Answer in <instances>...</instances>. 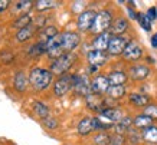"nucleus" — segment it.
I'll return each instance as SVG.
<instances>
[{
    "label": "nucleus",
    "instance_id": "1",
    "mask_svg": "<svg viewBox=\"0 0 157 145\" xmlns=\"http://www.w3.org/2000/svg\"><path fill=\"white\" fill-rule=\"evenodd\" d=\"M53 79V73L43 68H33L29 73V84L36 91H45Z\"/></svg>",
    "mask_w": 157,
    "mask_h": 145
},
{
    "label": "nucleus",
    "instance_id": "2",
    "mask_svg": "<svg viewBox=\"0 0 157 145\" xmlns=\"http://www.w3.org/2000/svg\"><path fill=\"white\" fill-rule=\"evenodd\" d=\"M113 13L109 10H101L98 12L95 16V20H94V24L91 28V32L94 35H101V33L109 32V28L113 24Z\"/></svg>",
    "mask_w": 157,
    "mask_h": 145
},
{
    "label": "nucleus",
    "instance_id": "3",
    "mask_svg": "<svg viewBox=\"0 0 157 145\" xmlns=\"http://www.w3.org/2000/svg\"><path fill=\"white\" fill-rule=\"evenodd\" d=\"M76 56L74 53H65V55H62L61 58H58L53 61V63L51 65V72H52L53 75H67V72L71 69V66L74 65V62H75Z\"/></svg>",
    "mask_w": 157,
    "mask_h": 145
},
{
    "label": "nucleus",
    "instance_id": "4",
    "mask_svg": "<svg viewBox=\"0 0 157 145\" xmlns=\"http://www.w3.org/2000/svg\"><path fill=\"white\" fill-rule=\"evenodd\" d=\"M81 42V38L76 32H63L61 33V47L63 53H72Z\"/></svg>",
    "mask_w": 157,
    "mask_h": 145
},
{
    "label": "nucleus",
    "instance_id": "5",
    "mask_svg": "<svg viewBox=\"0 0 157 145\" xmlns=\"http://www.w3.org/2000/svg\"><path fill=\"white\" fill-rule=\"evenodd\" d=\"M71 89H74V75H63L55 82L53 92L56 96H63Z\"/></svg>",
    "mask_w": 157,
    "mask_h": 145
},
{
    "label": "nucleus",
    "instance_id": "6",
    "mask_svg": "<svg viewBox=\"0 0 157 145\" xmlns=\"http://www.w3.org/2000/svg\"><path fill=\"white\" fill-rule=\"evenodd\" d=\"M97 12L94 10H84L79 13L78 16V20H76V26L81 32H86V30H91L92 24H94V20H95Z\"/></svg>",
    "mask_w": 157,
    "mask_h": 145
},
{
    "label": "nucleus",
    "instance_id": "7",
    "mask_svg": "<svg viewBox=\"0 0 157 145\" xmlns=\"http://www.w3.org/2000/svg\"><path fill=\"white\" fill-rule=\"evenodd\" d=\"M128 39H125L124 36H113L111 40H109V46H108V55H113V56H118V55H123L125 47L128 45Z\"/></svg>",
    "mask_w": 157,
    "mask_h": 145
},
{
    "label": "nucleus",
    "instance_id": "8",
    "mask_svg": "<svg viewBox=\"0 0 157 145\" xmlns=\"http://www.w3.org/2000/svg\"><path fill=\"white\" fill-rule=\"evenodd\" d=\"M109 86H111V84L108 80V76L97 75L94 79L91 80V94H95V95L107 94Z\"/></svg>",
    "mask_w": 157,
    "mask_h": 145
},
{
    "label": "nucleus",
    "instance_id": "9",
    "mask_svg": "<svg viewBox=\"0 0 157 145\" xmlns=\"http://www.w3.org/2000/svg\"><path fill=\"white\" fill-rule=\"evenodd\" d=\"M74 91L76 95L88 96L91 94V82L86 75H74Z\"/></svg>",
    "mask_w": 157,
    "mask_h": 145
},
{
    "label": "nucleus",
    "instance_id": "10",
    "mask_svg": "<svg viewBox=\"0 0 157 145\" xmlns=\"http://www.w3.org/2000/svg\"><path fill=\"white\" fill-rule=\"evenodd\" d=\"M123 56L125 61H138L140 58L143 56V49H141V46H140L137 42L130 40L127 47H125V50H124V53H123Z\"/></svg>",
    "mask_w": 157,
    "mask_h": 145
},
{
    "label": "nucleus",
    "instance_id": "11",
    "mask_svg": "<svg viewBox=\"0 0 157 145\" xmlns=\"http://www.w3.org/2000/svg\"><path fill=\"white\" fill-rule=\"evenodd\" d=\"M111 38H113V35L109 32L97 35L95 38L92 39V49H94V50H100V52H107L108 50Z\"/></svg>",
    "mask_w": 157,
    "mask_h": 145
},
{
    "label": "nucleus",
    "instance_id": "12",
    "mask_svg": "<svg viewBox=\"0 0 157 145\" xmlns=\"http://www.w3.org/2000/svg\"><path fill=\"white\" fill-rule=\"evenodd\" d=\"M128 76L133 80H144L150 76V68L146 65H134L130 68Z\"/></svg>",
    "mask_w": 157,
    "mask_h": 145
},
{
    "label": "nucleus",
    "instance_id": "13",
    "mask_svg": "<svg viewBox=\"0 0 157 145\" xmlns=\"http://www.w3.org/2000/svg\"><path fill=\"white\" fill-rule=\"evenodd\" d=\"M86 58H88V62H90L91 66H102L107 62V59H108V53L107 52H100V50H90L88 52V55H86Z\"/></svg>",
    "mask_w": 157,
    "mask_h": 145
},
{
    "label": "nucleus",
    "instance_id": "14",
    "mask_svg": "<svg viewBox=\"0 0 157 145\" xmlns=\"http://www.w3.org/2000/svg\"><path fill=\"white\" fill-rule=\"evenodd\" d=\"M86 105L90 109L95 111V112H104L107 106H105V102L101 99L100 95H95V94H90L86 96Z\"/></svg>",
    "mask_w": 157,
    "mask_h": 145
},
{
    "label": "nucleus",
    "instance_id": "15",
    "mask_svg": "<svg viewBox=\"0 0 157 145\" xmlns=\"http://www.w3.org/2000/svg\"><path fill=\"white\" fill-rule=\"evenodd\" d=\"M127 29H128V22L124 17H117L109 28V33L113 36H123V33H125Z\"/></svg>",
    "mask_w": 157,
    "mask_h": 145
},
{
    "label": "nucleus",
    "instance_id": "16",
    "mask_svg": "<svg viewBox=\"0 0 157 145\" xmlns=\"http://www.w3.org/2000/svg\"><path fill=\"white\" fill-rule=\"evenodd\" d=\"M28 84H29V76H26V73L17 72V73L14 75L13 85H14V89H16L17 92H25L26 88H28Z\"/></svg>",
    "mask_w": 157,
    "mask_h": 145
},
{
    "label": "nucleus",
    "instance_id": "17",
    "mask_svg": "<svg viewBox=\"0 0 157 145\" xmlns=\"http://www.w3.org/2000/svg\"><path fill=\"white\" fill-rule=\"evenodd\" d=\"M94 131V122H92V118H82L79 124H78V134L79 135H88L91 132Z\"/></svg>",
    "mask_w": 157,
    "mask_h": 145
},
{
    "label": "nucleus",
    "instance_id": "18",
    "mask_svg": "<svg viewBox=\"0 0 157 145\" xmlns=\"http://www.w3.org/2000/svg\"><path fill=\"white\" fill-rule=\"evenodd\" d=\"M38 29V24H29V26H26V28L20 29L19 32H17V35H16V39H17V42H25V40H28V39H30L32 36H33L35 30Z\"/></svg>",
    "mask_w": 157,
    "mask_h": 145
},
{
    "label": "nucleus",
    "instance_id": "19",
    "mask_svg": "<svg viewBox=\"0 0 157 145\" xmlns=\"http://www.w3.org/2000/svg\"><path fill=\"white\" fill-rule=\"evenodd\" d=\"M100 115H102V117L108 118L109 121H113L114 124H117V122H120L121 119H123V112L120 111L118 108H107L104 112H101Z\"/></svg>",
    "mask_w": 157,
    "mask_h": 145
},
{
    "label": "nucleus",
    "instance_id": "20",
    "mask_svg": "<svg viewBox=\"0 0 157 145\" xmlns=\"http://www.w3.org/2000/svg\"><path fill=\"white\" fill-rule=\"evenodd\" d=\"M127 73L123 70H113L108 75V80L111 85H124L127 80Z\"/></svg>",
    "mask_w": 157,
    "mask_h": 145
},
{
    "label": "nucleus",
    "instance_id": "21",
    "mask_svg": "<svg viewBox=\"0 0 157 145\" xmlns=\"http://www.w3.org/2000/svg\"><path fill=\"white\" fill-rule=\"evenodd\" d=\"M141 138H143L146 142H150V144H157V126L151 125L143 129L141 132Z\"/></svg>",
    "mask_w": 157,
    "mask_h": 145
},
{
    "label": "nucleus",
    "instance_id": "22",
    "mask_svg": "<svg viewBox=\"0 0 157 145\" xmlns=\"http://www.w3.org/2000/svg\"><path fill=\"white\" fill-rule=\"evenodd\" d=\"M130 102L133 103V105H136V106H147V105H150V98H148L147 95H143V94H131L128 96Z\"/></svg>",
    "mask_w": 157,
    "mask_h": 145
},
{
    "label": "nucleus",
    "instance_id": "23",
    "mask_svg": "<svg viewBox=\"0 0 157 145\" xmlns=\"http://www.w3.org/2000/svg\"><path fill=\"white\" fill-rule=\"evenodd\" d=\"M133 124H134V126H137L140 129H146V128L153 125V119L150 117H147V115L141 113V115H137V117L134 118Z\"/></svg>",
    "mask_w": 157,
    "mask_h": 145
},
{
    "label": "nucleus",
    "instance_id": "24",
    "mask_svg": "<svg viewBox=\"0 0 157 145\" xmlns=\"http://www.w3.org/2000/svg\"><path fill=\"white\" fill-rule=\"evenodd\" d=\"M107 95L111 99H121L125 95V86L124 85H111Z\"/></svg>",
    "mask_w": 157,
    "mask_h": 145
},
{
    "label": "nucleus",
    "instance_id": "25",
    "mask_svg": "<svg viewBox=\"0 0 157 145\" xmlns=\"http://www.w3.org/2000/svg\"><path fill=\"white\" fill-rule=\"evenodd\" d=\"M59 33H58L56 28L55 26H48V28H43L42 32H40V38H39V42H48L51 40L52 38L58 36Z\"/></svg>",
    "mask_w": 157,
    "mask_h": 145
},
{
    "label": "nucleus",
    "instance_id": "26",
    "mask_svg": "<svg viewBox=\"0 0 157 145\" xmlns=\"http://www.w3.org/2000/svg\"><path fill=\"white\" fill-rule=\"evenodd\" d=\"M33 111L35 113L38 115V117H40L42 119H45V118H48L49 117V106H46L43 102H36L33 105Z\"/></svg>",
    "mask_w": 157,
    "mask_h": 145
},
{
    "label": "nucleus",
    "instance_id": "27",
    "mask_svg": "<svg viewBox=\"0 0 157 145\" xmlns=\"http://www.w3.org/2000/svg\"><path fill=\"white\" fill-rule=\"evenodd\" d=\"M59 6V2H53V0H38L36 2V10L39 12H43V10H48V9H53Z\"/></svg>",
    "mask_w": 157,
    "mask_h": 145
},
{
    "label": "nucleus",
    "instance_id": "28",
    "mask_svg": "<svg viewBox=\"0 0 157 145\" xmlns=\"http://www.w3.org/2000/svg\"><path fill=\"white\" fill-rule=\"evenodd\" d=\"M42 53H46V43L45 42H38L36 45L29 49V55L30 56H39Z\"/></svg>",
    "mask_w": 157,
    "mask_h": 145
},
{
    "label": "nucleus",
    "instance_id": "29",
    "mask_svg": "<svg viewBox=\"0 0 157 145\" xmlns=\"http://www.w3.org/2000/svg\"><path fill=\"white\" fill-rule=\"evenodd\" d=\"M14 28H17L20 30V29L26 28V26H29V24H32V17L29 16V14H23V16H20V17H17V20L14 22Z\"/></svg>",
    "mask_w": 157,
    "mask_h": 145
},
{
    "label": "nucleus",
    "instance_id": "30",
    "mask_svg": "<svg viewBox=\"0 0 157 145\" xmlns=\"http://www.w3.org/2000/svg\"><path fill=\"white\" fill-rule=\"evenodd\" d=\"M30 7H32V2H29V0H26V2H17L16 6L13 7V12L14 13H22V16H23L25 12H28Z\"/></svg>",
    "mask_w": 157,
    "mask_h": 145
},
{
    "label": "nucleus",
    "instance_id": "31",
    "mask_svg": "<svg viewBox=\"0 0 157 145\" xmlns=\"http://www.w3.org/2000/svg\"><path fill=\"white\" fill-rule=\"evenodd\" d=\"M137 20H138V23H140V26H141L146 32H150V30H151V20L147 17V14L138 13Z\"/></svg>",
    "mask_w": 157,
    "mask_h": 145
},
{
    "label": "nucleus",
    "instance_id": "32",
    "mask_svg": "<svg viewBox=\"0 0 157 145\" xmlns=\"http://www.w3.org/2000/svg\"><path fill=\"white\" fill-rule=\"evenodd\" d=\"M109 139H111V135H108L107 132H100L94 136V142L97 145H109Z\"/></svg>",
    "mask_w": 157,
    "mask_h": 145
},
{
    "label": "nucleus",
    "instance_id": "33",
    "mask_svg": "<svg viewBox=\"0 0 157 145\" xmlns=\"http://www.w3.org/2000/svg\"><path fill=\"white\" fill-rule=\"evenodd\" d=\"M144 115H147V117H150L151 119H157V105H153V103H150V105H147V106L144 108Z\"/></svg>",
    "mask_w": 157,
    "mask_h": 145
},
{
    "label": "nucleus",
    "instance_id": "34",
    "mask_svg": "<svg viewBox=\"0 0 157 145\" xmlns=\"http://www.w3.org/2000/svg\"><path fill=\"white\" fill-rule=\"evenodd\" d=\"M125 144V138L121 134H114L111 135V139H109V145H124Z\"/></svg>",
    "mask_w": 157,
    "mask_h": 145
},
{
    "label": "nucleus",
    "instance_id": "35",
    "mask_svg": "<svg viewBox=\"0 0 157 145\" xmlns=\"http://www.w3.org/2000/svg\"><path fill=\"white\" fill-rule=\"evenodd\" d=\"M43 124H45V126L48 128V129H55V128H58V121L55 119V118H45L43 119Z\"/></svg>",
    "mask_w": 157,
    "mask_h": 145
},
{
    "label": "nucleus",
    "instance_id": "36",
    "mask_svg": "<svg viewBox=\"0 0 157 145\" xmlns=\"http://www.w3.org/2000/svg\"><path fill=\"white\" fill-rule=\"evenodd\" d=\"M146 14H147L148 19L153 22V20L157 19V9H156V7H150V9L147 10V13H146Z\"/></svg>",
    "mask_w": 157,
    "mask_h": 145
},
{
    "label": "nucleus",
    "instance_id": "37",
    "mask_svg": "<svg viewBox=\"0 0 157 145\" xmlns=\"http://www.w3.org/2000/svg\"><path fill=\"white\" fill-rule=\"evenodd\" d=\"M9 7V2L7 0H0V12H5Z\"/></svg>",
    "mask_w": 157,
    "mask_h": 145
},
{
    "label": "nucleus",
    "instance_id": "38",
    "mask_svg": "<svg viewBox=\"0 0 157 145\" xmlns=\"http://www.w3.org/2000/svg\"><path fill=\"white\" fill-rule=\"evenodd\" d=\"M127 12H128V14H130V19H137V16L138 14L134 12L131 7H127Z\"/></svg>",
    "mask_w": 157,
    "mask_h": 145
},
{
    "label": "nucleus",
    "instance_id": "39",
    "mask_svg": "<svg viewBox=\"0 0 157 145\" xmlns=\"http://www.w3.org/2000/svg\"><path fill=\"white\" fill-rule=\"evenodd\" d=\"M151 46L154 47V49H157V33H154L151 36Z\"/></svg>",
    "mask_w": 157,
    "mask_h": 145
}]
</instances>
